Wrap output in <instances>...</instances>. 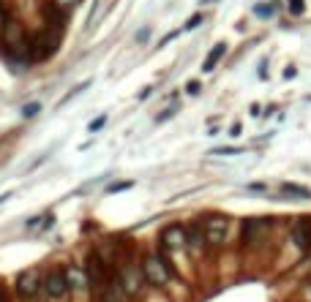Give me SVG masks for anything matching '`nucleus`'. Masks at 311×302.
Returning a JSON list of instances; mask_svg holds the SVG:
<instances>
[{
  "instance_id": "1",
  "label": "nucleus",
  "mask_w": 311,
  "mask_h": 302,
  "mask_svg": "<svg viewBox=\"0 0 311 302\" xmlns=\"http://www.w3.org/2000/svg\"><path fill=\"white\" fill-rule=\"evenodd\" d=\"M142 275H145V283H151V286H156V289L166 286L169 278L175 275V267H172L169 259H166V251L145 256V261H142Z\"/></svg>"
},
{
  "instance_id": "2",
  "label": "nucleus",
  "mask_w": 311,
  "mask_h": 302,
  "mask_svg": "<svg viewBox=\"0 0 311 302\" xmlns=\"http://www.w3.org/2000/svg\"><path fill=\"white\" fill-rule=\"evenodd\" d=\"M3 46H5L8 55L19 57V60H30V55H33V44L25 38L22 27L16 25L14 19H8V22H5V27H3Z\"/></svg>"
},
{
  "instance_id": "3",
  "label": "nucleus",
  "mask_w": 311,
  "mask_h": 302,
  "mask_svg": "<svg viewBox=\"0 0 311 302\" xmlns=\"http://www.w3.org/2000/svg\"><path fill=\"white\" fill-rule=\"evenodd\" d=\"M60 25H49L47 30H41L36 38H33V55L36 57H49L52 52L60 46Z\"/></svg>"
},
{
  "instance_id": "4",
  "label": "nucleus",
  "mask_w": 311,
  "mask_h": 302,
  "mask_svg": "<svg viewBox=\"0 0 311 302\" xmlns=\"http://www.w3.org/2000/svg\"><path fill=\"white\" fill-rule=\"evenodd\" d=\"M202 231H205L207 245H221L229 237V220L224 215H207L205 223H202Z\"/></svg>"
},
{
  "instance_id": "5",
  "label": "nucleus",
  "mask_w": 311,
  "mask_h": 302,
  "mask_svg": "<svg viewBox=\"0 0 311 302\" xmlns=\"http://www.w3.org/2000/svg\"><path fill=\"white\" fill-rule=\"evenodd\" d=\"M68 289H71V283H68V272H63V270L47 272V278H44V292H47V297L60 300V297H66V294H68Z\"/></svg>"
},
{
  "instance_id": "6",
  "label": "nucleus",
  "mask_w": 311,
  "mask_h": 302,
  "mask_svg": "<svg viewBox=\"0 0 311 302\" xmlns=\"http://www.w3.org/2000/svg\"><path fill=\"white\" fill-rule=\"evenodd\" d=\"M41 286H44V281H41V275H38L36 270H27V272H22V275L16 278V292H19L25 300L36 297V294L41 292Z\"/></svg>"
},
{
  "instance_id": "7",
  "label": "nucleus",
  "mask_w": 311,
  "mask_h": 302,
  "mask_svg": "<svg viewBox=\"0 0 311 302\" xmlns=\"http://www.w3.org/2000/svg\"><path fill=\"white\" fill-rule=\"evenodd\" d=\"M186 245V229L183 226H166L161 231V251H183Z\"/></svg>"
},
{
  "instance_id": "8",
  "label": "nucleus",
  "mask_w": 311,
  "mask_h": 302,
  "mask_svg": "<svg viewBox=\"0 0 311 302\" xmlns=\"http://www.w3.org/2000/svg\"><path fill=\"white\" fill-rule=\"evenodd\" d=\"M142 281H145V275H142V267L137 270V267L129 264V267L123 270V275H120V283L126 286V292H129V294H137V292H140Z\"/></svg>"
},
{
  "instance_id": "9",
  "label": "nucleus",
  "mask_w": 311,
  "mask_h": 302,
  "mask_svg": "<svg viewBox=\"0 0 311 302\" xmlns=\"http://www.w3.org/2000/svg\"><path fill=\"white\" fill-rule=\"evenodd\" d=\"M292 240L301 251H311V223L309 220H301V223L292 229Z\"/></svg>"
},
{
  "instance_id": "10",
  "label": "nucleus",
  "mask_w": 311,
  "mask_h": 302,
  "mask_svg": "<svg viewBox=\"0 0 311 302\" xmlns=\"http://www.w3.org/2000/svg\"><path fill=\"white\" fill-rule=\"evenodd\" d=\"M126 297H129V292H126V286L120 283V278H112L107 286V292H104L101 302H126Z\"/></svg>"
},
{
  "instance_id": "11",
  "label": "nucleus",
  "mask_w": 311,
  "mask_h": 302,
  "mask_svg": "<svg viewBox=\"0 0 311 302\" xmlns=\"http://www.w3.org/2000/svg\"><path fill=\"white\" fill-rule=\"evenodd\" d=\"M186 245H191L194 251H202V248L207 245L202 226H188V229H186Z\"/></svg>"
},
{
  "instance_id": "12",
  "label": "nucleus",
  "mask_w": 311,
  "mask_h": 302,
  "mask_svg": "<svg viewBox=\"0 0 311 302\" xmlns=\"http://www.w3.org/2000/svg\"><path fill=\"white\" fill-rule=\"evenodd\" d=\"M88 272L85 270H79V267H71V270H68V283H71V289L74 292H85V289H88Z\"/></svg>"
},
{
  "instance_id": "13",
  "label": "nucleus",
  "mask_w": 311,
  "mask_h": 302,
  "mask_svg": "<svg viewBox=\"0 0 311 302\" xmlns=\"http://www.w3.org/2000/svg\"><path fill=\"white\" fill-rule=\"evenodd\" d=\"M224 52H227V44H216V46H213L210 55H207V57H205V63H202V71H205V74H210L213 68L218 66V60L224 57Z\"/></svg>"
},
{
  "instance_id": "14",
  "label": "nucleus",
  "mask_w": 311,
  "mask_h": 302,
  "mask_svg": "<svg viewBox=\"0 0 311 302\" xmlns=\"http://www.w3.org/2000/svg\"><path fill=\"white\" fill-rule=\"evenodd\" d=\"M279 194L281 196H295V199H311V191L309 188H301V185H295V183H284L279 188Z\"/></svg>"
},
{
  "instance_id": "15",
  "label": "nucleus",
  "mask_w": 311,
  "mask_h": 302,
  "mask_svg": "<svg viewBox=\"0 0 311 302\" xmlns=\"http://www.w3.org/2000/svg\"><path fill=\"white\" fill-rule=\"evenodd\" d=\"M79 3H82V0H52V11H55V14L68 16V14H71V11L77 8Z\"/></svg>"
},
{
  "instance_id": "16",
  "label": "nucleus",
  "mask_w": 311,
  "mask_h": 302,
  "mask_svg": "<svg viewBox=\"0 0 311 302\" xmlns=\"http://www.w3.org/2000/svg\"><path fill=\"white\" fill-rule=\"evenodd\" d=\"M265 226H268V220H246V223H243V240L249 242L254 234L265 231Z\"/></svg>"
},
{
  "instance_id": "17",
  "label": "nucleus",
  "mask_w": 311,
  "mask_h": 302,
  "mask_svg": "<svg viewBox=\"0 0 311 302\" xmlns=\"http://www.w3.org/2000/svg\"><path fill=\"white\" fill-rule=\"evenodd\" d=\"M243 150L240 147H218V150H213V155H240Z\"/></svg>"
},
{
  "instance_id": "18",
  "label": "nucleus",
  "mask_w": 311,
  "mask_h": 302,
  "mask_svg": "<svg viewBox=\"0 0 311 302\" xmlns=\"http://www.w3.org/2000/svg\"><path fill=\"white\" fill-rule=\"evenodd\" d=\"M287 3H290V14H295V16L303 14V0H287Z\"/></svg>"
},
{
  "instance_id": "19",
  "label": "nucleus",
  "mask_w": 311,
  "mask_h": 302,
  "mask_svg": "<svg viewBox=\"0 0 311 302\" xmlns=\"http://www.w3.org/2000/svg\"><path fill=\"white\" fill-rule=\"evenodd\" d=\"M131 185H134V183H131V180H126V183H115L112 188H109V194H118V191H129Z\"/></svg>"
},
{
  "instance_id": "20",
  "label": "nucleus",
  "mask_w": 311,
  "mask_h": 302,
  "mask_svg": "<svg viewBox=\"0 0 311 302\" xmlns=\"http://www.w3.org/2000/svg\"><path fill=\"white\" fill-rule=\"evenodd\" d=\"M254 11H257L259 16H270V14H273V5H265V3H259Z\"/></svg>"
},
{
  "instance_id": "21",
  "label": "nucleus",
  "mask_w": 311,
  "mask_h": 302,
  "mask_svg": "<svg viewBox=\"0 0 311 302\" xmlns=\"http://www.w3.org/2000/svg\"><path fill=\"white\" fill-rule=\"evenodd\" d=\"M104 125H107V117H104V114H101V117H96L93 123H90V131H101Z\"/></svg>"
},
{
  "instance_id": "22",
  "label": "nucleus",
  "mask_w": 311,
  "mask_h": 302,
  "mask_svg": "<svg viewBox=\"0 0 311 302\" xmlns=\"http://www.w3.org/2000/svg\"><path fill=\"white\" fill-rule=\"evenodd\" d=\"M38 109H41V106H38V103H27V106L22 109V114H25V117H33V114H36Z\"/></svg>"
},
{
  "instance_id": "23",
  "label": "nucleus",
  "mask_w": 311,
  "mask_h": 302,
  "mask_svg": "<svg viewBox=\"0 0 311 302\" xmlns=\"http://www.w3.org/2000/svg\"><path fill=\"white\" fill-rule=\"evenodd\" d=\"M249 191H251V194H265V191H268V185H265V183H251Z\"/></svg>"
},
{
  "instance_id": "24",
  "label": "nucleus",
  "mask_w": 311,
  "mask_h": 302,
  "mask_svg": "<svg viewBox=\"0 0 311 302\" xmlns=\"http://www.w3.org/2000/svg\"><path fill=\"white\" fill-rule=\"evenodd\" d=\"M5 22H8V14H5V8H3V3H0V33H3V27H5Z\"/></svg>"
},
{
  "instance_id": "25",
  "label": "nucleus",
  "mask_w": 311,
  "mask_h": 302,
  "mask_svg": "<svg viewBox=\"0 0 311 302\" xmlns=\"http://www.w3.org/2000/svg\"><path fill=\"white\" fill-rule=\"evenodd\" d=\"M172 114H175V106H172V109H164V112L158 114V123H164V120H169Z\"/></svg>"
},
{
  "instance_id": "26",
  "label": "nucleus",
  "mask_w": 311,
  "mask_h": 302,
  "mask_svg": "<svg viewBox=\"0 0 311 302\" xmlns=\"http://www.w3.org/2000/svg\"><path fill=\"white\" fill-rule=\"evenodd\" d=\"M199 22H202V16H191V19L186 22V27H188V30H191V27H197Z\"/></svg>"
},
{
  "instance_id": "27",
  "label": "nucleus",
  "mask_w": 311,
  "mask_h": 302,
  "mask_svg": "<svg viewBox=\"0 0 311 302\" xmlns=\"http://www.w3.org/2000/svg\"><path fill=\"white\" fill-rule=\"evenodd\" d=\"M186 90H188V93H199V85H197V82H188Z\"/></svg>"
},
{
  "instance_id": "28",
  "label": "nucleus",
  "mask_w": 311,
  "mask_h": 302,
  "mask_svg": "<svg viewBox=\"0 0 311 302\" xmlns=\"http://www.w3.org/2000/svg\"><path fill=\"white\" fill-rule=\"evenodd\" d=\"M151 93H153V87H145V90H142V93H140V101H145V98H148V96H151Z\"/></svg>"
},
{
  "instance_id": "29",
  "label": "nucleus",
  "mask_w": 311,
  "mask_h": 302,
  "mask_svg": "<svg viewBox=\"0 0 311 302\" xmlns=\"http://www.w3.org/2000/svg\"><path fill=\"white\" fill-rule=\"evenodd\" d=\"M292 77H295V68L290 66V68H287V71H284V79H292Z\"/></svg>"
},
{
  "instance_id": "30",
  "label": "nucleus",
  "mask_w": 311,
  "mask_h": 302,
  "mask_svg": "<svg viewBox=\"0 0 311 302\" xmlns=\"http://www.w3.org/2000/svg\"><path fill=\"white\" fill-rule=\"evenodd\" d=\"M0 302H8V300H5V294H3V292H0Z\"/></svg>"
}]
</instances>
